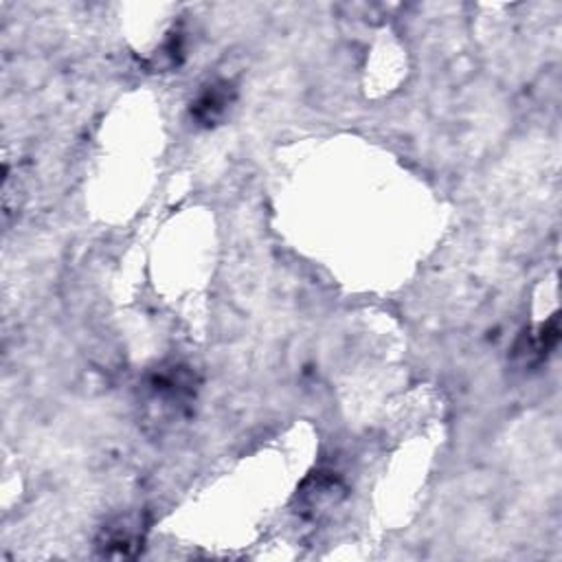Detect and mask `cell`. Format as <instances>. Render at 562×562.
Here are the masks:
<instances>
[{"mask_svg":"<svg viewBox=\"0 0 562 562\" xmlns=\"http://www.w3.org/2000/svg\"><path fill=\"white\" fill-rule=\"evenodd\" d=\"M558 338H560V327H558V319L553 316L549 323L540 325L536 334L525 332L514 345V356L521 358L525 364L540 362L558 345Z\"/></svg>","mask_w":562,"mask_h":562,"instance_id":"cell-3","label":"cell"},{"mask_svg":"<svg viewBox=\"0 0 562 562\" xmlns=\"http://www.w3.org/2000/svg\"><path fill=\"white\" fill-rule=\"evenodd\" d=\"M234 99H236V88L231 82H225V80L212 82L192 101V108H190L192 119L203 128H212L225 119Z\"/></svg>","mask_w":562,"mask_h":562,"instance_id":"cell-2","label":"cell"},{"mask_svg":"<svg viewBox=\"0 0 562 562\" xmlns=\"http://www.w3.org/2000/svg\"><path fill=\"white\" fill-rule=\"evenodd\" d=\"M143 538H145L143 518L136 514H128V516H119L115 523L104 527L97 540V547L108 558H132L143 547Z\"/></svg>","mask_w":562,"mask_h":562,"instance_id":"cell-1","label":"cell"}]
</instances>
